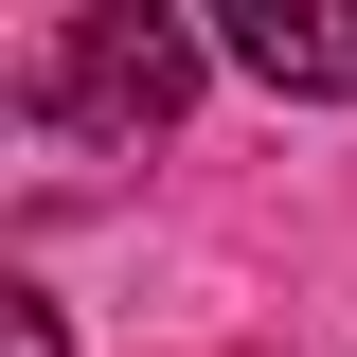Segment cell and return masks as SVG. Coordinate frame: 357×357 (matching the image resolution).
<instances>
[{"instance_id":"cell-1","label":"cell","mask_w":357,"mask_h":357,"mask_svg":"<svg viewBox=\"0 0 357 357\" xmlns=\"http://www.w3.org/2000/svg\"><path fill=\"white\" fill-rule=\"evenodd\" d=\"M197 107V36H178L161 0H72L36 54V126H89V143H143Z\"/></svg>"},{"instance_id":"cell-2","label":"cell","mask_w":357,"mask_h":357,"mask_svg":"<svg viewBox=\"0 0 357 357\" xmlns=\"http://www.w3.org/2000/svg\"><path fill=\"white\" fill-rule=\"evenodd\" d=\"M215 36L304 107H357V0H215Z\"/></svg>"}]
</instances>
